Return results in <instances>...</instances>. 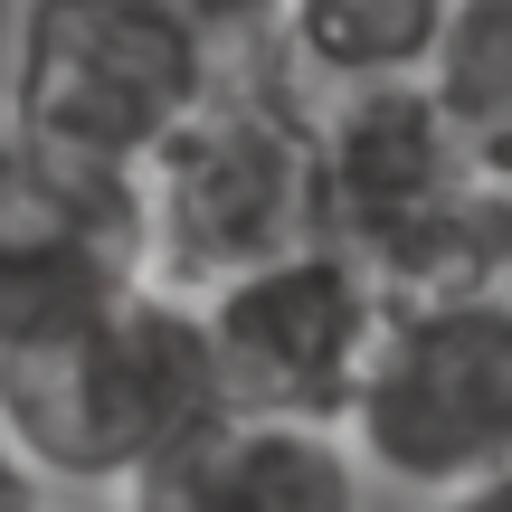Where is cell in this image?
Wrapping results in <instances>:
<instances>
[{
  "label": "cell",
  "mask_w": 512,
  "mask_h": 512,
  "mask_svg": "<svg viewBox=\"0 0 512 512\" xmlns=\"http://www.w3.org/2000/svg\"><path fill=\"white\" fill-rule=\"evenodd\" d=\"M427 512H512V475H484V484H465V494H446Z\"/></svg>",
  "instance_id": "obj_13"
},
{
  "label": "cell",
  "mask_w": 512,
  "mask_h": 512,
  "mask_svg": "<svg viewBox=\"0 0 512 512\" xmlns=\"http://www.w3.org/2000/svg\"><path fill=\"white\" fill-rule=\"evenodd\" d=\"M0 512H48V503H38V475L10 456V437H0Z\"/></svg>",
  "instance_id": "obj_12"
},
{
  "label": "cell",
  "mask_w": 512,
  "mask_h": 512,
  "mask_svg": "<svg viewBox=\"0 0 512 512\" xmlns=\"http://www.w3.org/2000/svg\"><path fill=\"white\" fill-rule=\"evenodd\" d=\"M133 200H143V275L190 304L247 266L313 247L323 238L313 105L266 57H228L219 95L133 171Z\"/></svg>",
  "instance_id": "obj_3"
},
{
  "label": "cell",
  "mask_w": 512,
  "mask_h": 512,
  "mask_svg": "<svg viewBox=\"0 0 512 512\" xmlns=\"http://www.w3.org/2000/svg\"><path fill=\"white\" fill-rule=\"evenodd\" d=\"M323 247H342L389 304L512 285V190L465 162L427 86H370L313 105Z\"/></svg>",
  "instance_id": "obj_2"
},
{
  "label": "cell",
  "mask_w": 512,
  "mask_h": 512,
  "mask_svg": "<svg viewBox=\"0 0 512 512\" xmlns=\"http://www.w3.org/2000/svg\"><path fill=\"white\" fill-rule=\"evenodd\" d=\"M181 10L200 19V29L219 38L228 57H238V48H256V38L275 29V10H285V0H181Z\"/></svg>",
  "instance_id": "obj_11"
},
{
  "label": "cell",
  "mask_w": 512,
  "mask_h": 512,
  "mask_svg": "<svg viewBox=\"0 0 512 512\" xmlns=\"http://www.w3.org/2000/svg\"><path fill=\"white\" fill-rule=\"evenodd\" d=\"M143 285V200L114 171L0 124V351L67 332L76 313Z\"/></svg>",
  "instance_id": "obj_7"
},
{
  "label": "cell",
  "mask_w": 512,
  "mask_h": 512,
  "mask_svg": "<svg viewBox=\"0 0 512 512\" xmlns=\"http://www.w3.org/2000/svg\"><path fill=\"white\" fill-rule=\"evenodd\" d=\"M219 408L228 399L200 304L152 275L48 342L0 351V437L38 484H67V494H124Z\"/></svg>",
  "instance_id": "obj_1"
},
{
  "label": "cell",
  "mask_w": 512,
  "mask_h": 512,
  "mask_svg": "<svg viewBox=\"0 0 512 512\" xmlns=\"http://www.w3.org/2000/svg\"><path fill=\"white\" fill-rule=\"evenodd\" d=\"M124 512H370V475L342 427L219 408L124 484Z\"/></svg>",
  "instance_id": "obj_8"
},
{
  "label": "cell",
  "mask_w": 512,
  "mask_h": 512,
  "mask_svg": "<svg viewBox=\"0 0 512 512\" xmlns=\"http://www.w3.org/2000/svg\"><path fill=\"white\" fill-rule=\"evenodd\" d=\"M342 437L370 484L418 503L512 475V285L389 304Z\"/></svg>",
  "instance_id": "obj_5"
},
{
  "label": "cell",
  "mask_w": 512,
  "mask_h": 512,
  "mask_svg": "<svg viewBox=\"0 0 512 512\" xmlns=\"http://www.w3.org/2000/svg\"><path fill=\"white\" fill-rule=\"evenodd\" d=\"M209 361H219V399L247 418H294V427H342L351 389L370 370V342L389 323V294L351 266L342 247H294L275 266L228 275L200 294Z\"/></svg>",
  "instance_id": "obj_6"
},
{
  "label": "cell",
  "mask_w": 512,
  "mask_h": 512,
  "mask_svg": "<svg viewBox=\"0 0 512 512\" xmlns=\"http://www.w3.org/2000/svg\"><path fill=\"white\" fill-rule=\"evenodd\" d=\"M228 48L181 0H19L0 124L86 171H133L219 95Z\"/></svg>",
  "instance_id": "obj_4"
},
{
  "label": "cell",
  "mask_w": 512,
  "mask_h": 512,
  "mask_svg": "<svg viewBox=\"0 0 512 512\" xmlns=\"http://www.w3.org/2000/svg\"><path fill=\"white\" fill-rule=\"evenodd\" d=\"M418 86L437 95L465 162L512 190V0H456V19H446Z\"/></svg>",
  "instance_id": "obj_10"
},
{
  "label": "cell",
  "mask_w": 512,
  "mask_h": 512,
  "mask_svg": "<svg viewBox=\"0 0 512 512\" xmlns=\"http://www.w3.org/2000/svg\"><path fill=\"white\" fill-rule=\"evenodd\" d=\"M446 19L456 0H285L247 57H266L304 105H332V95L370 86H418Z\"/></svg>",
  "instance_id": "obj_9"
}]
</instances>
